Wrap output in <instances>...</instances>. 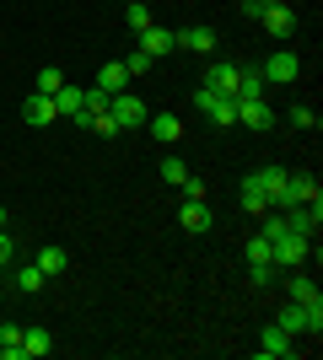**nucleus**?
I'll return each mask as SVG.
<instances>
[{"label":"nucleus","mask_w":323,"mask_h":360,"mask_svg":"<svg viewBox=\"0 0 323 360\" xmlns=\"http://www.w3.org/2000/svg\"><path fill=\"white\" fill-rule=\"evenodd\" d=\"M275 323L291 333V339H296V333H312V339H318V333H323V307H302V301H286V307L275 312Z\"/></svg>","instance_id":"nucleus-1"},{"label":"nucleus","mask_w":323,"mask_h":360,"mask_svg":"<svg viewBox=\"0 0 323 360\" xmlns=\"http://www.w3.org/2000/svg\"><path fill=\"white\" fill-rule=\"evenodd\" d=\"M194 108H200L215 129H237V97H221V91L200 86V91H194Z\"/></svg>","instance_id":"nucleus-2"},{"label":"nucleus","mask_w":323,"mask_h":360,"mask_svg":"<svg viewBox=\"0 0 323 360\" xmlns=\"http://www.w3.org/2000/svg\"><path fill=\"white\" fill-rule=\"evenodd\" d=\"M280 221H286V231H296V237H318V226H323V194L308 199V205L280 210Z\"/></svg>","instance_id":"nucleus-3"},{"label":"nucleus","mask_w":323,"mask_h":360,"mask_svg":"<svg viewBox=\"0 0 323 360\" xmlns=\"http://www.w3.org/2000/svg\"><path fill=\"white\" fill-rule=\"evenodd\" d=\"M312 253V237H296V231H280V237H270V264H302V258Z\"/></svg>","instance_id":"nucleus-4"},{"label":"nucleus","mask_w":323,"mask_h":360,"mask_svg":"<svg viewBox=\"0 0 323 360\" xmlns=\"http://www.w3.org/2000/svg\"><path fill=\"white\" fill-rule=\"evenodd\" d=\"M259 75H264V81H275V86H291L296 75H302V60H296L291 49H275V54L259 65Z\"/></svg>","instance_id":"nucleus-5"},{"label":"nucleus","mask_w":323,"mask_h":360,"mask_svg":"<svg viewBox=\"0 0 323 360\" xmlns=\"http://www.w3.org/2000/svg\"><path fill=\"white\" fill-rule=\"evenodd\" d=\"M108 113H113V124H119V129H140V124L151 119V113H146V103H140L135 91H119V97L108 103Z\"/></svg>","instance_id":"nucleus-6"},{"label":"nucleus","mask_w":323,"mask_h":360,"mask_svg":"<svg viewBox=\"0 0 323 360\" xmlns=\"http://www.w3.org/2000/svg\"><path fill=\"white\" fill-rule=\"evenodd\" d=\"M318 199V178L312 172H286V188H280V210H291V205H308Z\"/></svg>","instance_id":"nucleus-7"},{"label":"nucleus","mask_w":323,"mask_h":360,"mask_svg":"<svg viewBox=\"0 0 323 360\" xmlns=\"http://www.w3.org/2000/svg\"><path fill=\"white\" fill-rule=\"evenodd\" d=\"M259 22H264V32H270V38H280V44H286V38L296 32V11L286 6V0H280V6H264Z\"/></svg>","instance_id":"nucleus-8"},{"label":"nucleus","mask_w":323,"mask_h":360,"mask_svg":"<svg viewBox=\"0 0 323 360\" xmlns=\"http://www.w3.org/2000/svg\"><path fill=\"white\" fill-rule=\"evenodd\" d=\"M237 124L243 129H275V113L264 97H237Z\"/></svg>","instance_id":"nucleus-9"},{"label":"nucleus","mask_w":323,"mask_h":360,"mask_svg":"<svg viewBox=\"0 0 323 360\" xmlns=\"http://www.w3.org/2000/svg\"><path fill=\"white\" fill-rule=\"evenodd\" d=\"M259 355H264V360H286V355H296V339H291L286 328H280V323H270V328H264Z\"/></svg>","instance_id":"nucleus-10"},{"label":"nucleus","mask_w":323,"mask_h":360,"mask_svg":"<svg viewBox=\"0 0 323 360\" xmlns=\"http://www.w3.org/2000/svg\"><path fill=\"white\" fill-rule=\"evenodd\" d=\"M140 49H146L151 60H162V54H172V49H178V32H172V27H156V22H151V27L140 32Z\"/></svg>","instance_id":"nucleus-11"},{"label":"nucleus","mask_w":323,"mask_h":360,"mask_svg":"<svg viewBox=\"0 0 323 360\" xmlns=\"http://www.w3.org/2000/svg\"><path fill=\"white\" fill-rule=\"evenodd\" d=\"M146 129H151L162 146H178V140H184V119H178V113H151V119H146Z\"/></svg>","instance_id":"nucleus-12"},{"label":"nucleus","mask_w":323,"mask_h":360,"mask_svg":"<svg viewBox=\"0 0 323 360\" xmlns=\"http://www.w3.org/2000/svg\"><path fill=\"white\" fill-rule=\"evenodd\" d=\"M205 86H210V91H221V97H237V65L215 60L210 70H205Z\"/></svg>","instance_id":"nucleus-13"},{"label":"nucleus","mask_w":323,"mask_h":360,"mask_svg":"<svg viewBox=\"0 0 323 360\" xmlns=\"http://www.w3.org/2000/svg\"><path fill=\"white\" fill-rule=\"evenodd\" d=\"M22 119H27V124H38V129H44V124H54V119H60V113H54V97L32 91L27 103H22Z\"/></svg>","instance_id":"nucleus-14"},{"label":"nucleus","mask_w":323,"mask_h":360,"mask_svg":"<svg viewBox=\"0 0 323 360\" xmlns=\"http://www.w3.org/2000/svg\"><path fill=\"white\" fill-rule=\"evenodd\" d=\"M178 221H184L189 237H200V231H210V210H205V199H184V210H178Z\"/></svg>","instance_id":"nucleus-15"},{"label":"nucleus","mask_w":323,"mask_h":360,"mask_svg":"<svg viewBox=\"0 0 323 360\" xmlns=\"http://www.w3.org/2000/svg\"><path fill=\"white\" fill-rule=\"evenodd\" d=\"M54 113H60V119L87 113V91H81V86H60V91H54Z\"/></svg>","instance_id":"nucleus-16"},{"label":"nucleus","mask_w":323,"mask_h":360,"mask_svg":"<svg viewBox=\"0 0 323 360\" xmlns=\"http://www.w3.org/2000/svg\"><path fill=\"white\" fill-rule=\"evenodd\" d=\"M97 91H108V97L129 91V70H124L119 60H113V65H103V70H97Z\"/></svg>","instance_id":"nucleus-17"},{"label":"nucleus","mask_w":323,"mask_h":360,"mask_svg":"<svg viewBox=\"0 0 323 360\" xmlns=\"http://www.w3.org/2000/svg\"><path fill=\"white\" fill-rule=\"evenodd\" d=\"M253 183L264 188L270 210H280V188H286V172H280V167H264V172H253Z\"/></svg>","instance_id":"nucleus-18"},{"label":"nucleus","mask_w":323,"mask_h":360,"mask_svg":"<svg viewBox=\"0 0 323 360\" xmlns=\"http://www.w3.org/2000/svg\"><path fill=\"white\" fill-rule=\"evenodd\" d=\"M32 264L44 269V280H54V274L70 269V253H65V248H38V258H32Z\"/></svg>","instance_id":"nucleus-19"},{"label":"nucleus","mask_w":323,"mask_h":360,"mask_svg":"<svg viewBox=\"0 0 323 360\" xmlns=\"http://www.w3.org/2000/svg\"><path fill=\"white\" fill-rule=\"evenodd\" d=\"M178 49H189V54H210L215 32L210 27H184V32H178Z\"/></svg>","instance_id":"nucleus-20"},{"label":"nucleus","mask_w":323,"mask_h":360,"mask_svg":"<svg viewBox=\"0 0 323 360\" xmlns=\"http://www.w3.org/2000/svg\"><path fill=\"white\" fill-rule=\"evenodd\" d=\"M264 86L270 81L259 75V65H237V97H264Z\"/></svg>","instance_id":"nucleus-21"},{"label":"nucleus","mask_w":323,"mask_h":360,"mask_svg":"<svg viewBox=\"0 0 323 360\" xmlns=\"http://www.w3.org/2000/svg\"><path fill=\"white\" fill-rule=\"evenodd\" d=\"M0 360H27V345H22V328H16V323L0 328Z\"/></svg>","instance_id":"nucleus-22"},{"label":"nucleus","mask_w":323,"mask_h":360,"mask_svg":"<svg viewBox=\"0 0 323 360\" xmlns=\"http://www.w3.org/2000/svg\"><path fill=\"white\" fill-rule=\"evenodd\" d=\"M16 290H22V296H38V290H44V269H38V264H16Z\"/></svg>","instance_id":"nucleus-23"},{"label":"nucleus","mask_w":323,"mask_h":360,"mask_svg":"<svg viewBox=\"0 0 323 360\" xmlns=\"http://www.w3.org/2000/svg\"><path fill=\"white\" fill-rule=\"evenodd\" d=\"M237 194H243V210H248V215H264V210H270V199H264V188L253 183V172L243 178V188H237Z\"/></svg>","instance_id":"nucleus-24"},{"label":"nucleus","mask_w":323,"mask_h":360,"mask_svg":"<svg viewBox=\"0 0 323 360\" xmlns=\"http://www.w3.org/2000/svg\"><path fill=\"white\" fill-rule=\"evenodd\" d=\"M286 290H291V301H302V307H323L318 285H312L308 274H291V285H286Z\"/></svg>","instance_id":"nucleus-25"},{"label":"nucleus","mask_w":323,"mask_h":360,"mask_svg":"<svg viewBox=\"0 0 323 360\" xmlns=\"http://www.w3.org/2000/svg\"><path fill=\"white\" fill-rule=\"evenodd\" d=\"M22 345H27V355H49V349H54V333L49 328H22Z\"/></svg>","instance_id":"nucleus-26"},{"label":"nucleus","mask_w":323,"mask_h":360,"mask_svg":"<svg viewBox=\"0 0 323 360\" xmlns=\"http://www.w3.org/2000/svg\"><path fill=\"white\" fill-rule=\"evenodd\" d=\"M60 86H65V75L54 70V65H44V70H38V81H32V91H44V97H54Z\"/></svg>","instance_id":"nucleus-27"},{"label":"nucleus","mask_w":323,"mask_h":360,"mask_svg":"<svg viewBox=\"0 0 323 360\" xmlns=\"http://www.w3.org/2000/svg\"><path fill=\"white\" fill-rule=\"evenodd\" d=\"M124 22H129L135 32H146V27H151V6H146V0H129V11H124Z\"/></svg>","instance_id":"nucleus-28"},{"label":"nucleus","mask_w":323,"mask_h":360,"mask_svg":"<svg viewBox=\"0 0 323 360\" xmlns=\"http://www.w3.org/2000/svg\"><path fill=\"white\" fill-rule=\"evenodd\" d=\"M119 65H124V70H129V81H140V75L151 70L156 60H151V54H146V49H135V54H129V60H119Z\"/></svg>","instance_id":"nucleus-29"},{"label":"nucleus","mask_w":323,"mask_h":360,"mask_svg":"<svg viewBox=\"0 0 323 360\" xmlns=\"http://www.w3.org/2000/svg\"><path fill=\"white\" fill-rule=\"evenodd\" d=\"M243 258H248V264H270V242H264V237H253V242L243 248Z\"/></svg>","instance_id":"nucleus-30"},{"label":"nucleus","mask_w":323,"mask_h":360,"mask_svg":"<svg viewBox=\"0 0 323 360\" xmlns=\"http://www.w3.org/2000/svg\"><path fill=\"white\" fill-rule=\"evenodd\" d=\"M291 124H296V129H318V113H312L308 103H296L291 108Z\"/></svg>","instance_id":"nucleus-31"},{"label":"nucleus","mask_w":323,"mask_h":360,"mask_svg":"<svg viewBox=\"0 0 323 360\" xmlns=\"http://www.w3.org/2000/svg\"><path fill=\"white\" fill-rule=\"evenodd\" d=\"M156 172H162V178H167V183H184V178H189V167L178 162V156H167V162L156 167Z\"/></svg>","instance_id":"nucleus-32"},{"label":"nucleus","mask_w":323,"mask_h":360,"mask_svg":"<svg viewBox=\"0 0 323 360\" xmlns=\"http://www.w3.org/2000/svg\"><path fill=\"white\" fill-rule=\"evenodd\" d=\"M248 280H253V285H270V280H275V264H248Z\"/></svg>","instance_id":"nucleus-33"},{"label":"nucleus","mask_w":323,"mask_h":360,"mask_svg":"<svg viewBox=\"0 0 323 360\" xmlns=\"http://www.w3.org/2000/svg\"><path fill=\"white\" fill-rule=\"evenodd\" d=\"M178 188H184V199H205V183H200V178H194V172H189V178H184V183H178Z\"/></svg>","instance_id":"nucleus-34"},{"label":"nucleus","mask_w":323,"mask_h":360,"mask_svg":"<svg viewBox=\"0 0 323 360\" xmlns=\"http://www.w3.org/2000/svg\"><path fill=\"white\" fill-rule=\"evenodd\" d=\"M11 253H16V242H11V231H0V264H11Z\"/></svg>","instance_id":"nucleus-35"},{"label":"nucleus","mask_w":323,"mask_h":360,"mask_svg":"<svg viewBox=\"0 0 323 360\" xmlns=\"http://www.w3.org/2000/svg\"><path fill=\"white\" fill-rule=\"evenodd\" d=\"M0 231H6V205H0Z\"/></svg>","instance_id":"nucleus-36"},{"label":"nucleus","mask_w":323,"mask_h":360,"mask_svg":"<svg viewBox=\"0 0 323 360\" xmlns=\"http://www.w3.org/2000/svg\"><path fill=\"white\" fill-rule=\"evenodd\" d=\"M259 6H280V0H259Z\"/></svg>","instance_id":"nucleus-37"}]
</instances>
